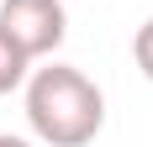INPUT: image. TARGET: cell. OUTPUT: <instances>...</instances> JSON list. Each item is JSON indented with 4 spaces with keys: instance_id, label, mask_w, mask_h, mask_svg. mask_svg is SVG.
<instances>
[{
    "instance_id": "obj_1",
    "label": "cell",
    "mask_w": 153,
    "mask_h": 147,
    "mask_svg": "<svg viewBox=\"0 0 153 147\" xmlns=\"http://www.w3.org/2000/svg\"><path fill=\"white\" fill-rule=\"evenodd\" d=\"M27 126L42 147H90L106 126V95L74 63L27 74Z\"/></svg>"
},
{
    "instance_id": "obj_2",
    "label": "cell",
    "mask_w": 153,
    "mask_h": 147,
    "mask_svg": "<svg viewBox=\"0 0 153 147\" xmlns=\"http://www.w3.org/2000/svg\"><path fill=\"white\" fill-rule=\"evenodd\" d=\"M0 32H5L32 63L48 58V53H58L63 37H69L63 0H0Z\"/></svg>"
},
{
    "instance_id": "obj_3",
    "label": "cell",
    "mask_w": 153,
    "mask_h": 147,
    "mask_svg": "<svg viewBox=\"0 0 153 147\" xmlns=\"http://www.w3.org/2000/svg\"><path fill=\"white\" fill-rule=\"evenodd\" d=\"M27 74H32V58L5 37V32H0V95L21 89V84H27Z\"/></svg>"
},
{
    "instance_id": "obj_4",
    "label": "cell",
    "mask_w": 153,
    "mask_h": 147,
    "mask_svg": "<svg viewBox=\"0 0 153 147\" xmlns=\"http://www.w3.org/2000/svg\"><path fill=\"white\" fill-rule=\"evenodd\" d=\"M132 58H137V74L153 84V16L137 26V37H132Z\"/></svg>"
},
{
    "instance_id": "obj_5",
    "label": "cell",
    "mask_w": 153,
    "mask_h": 147,
    "mask_svg": "<svg viewBox=\"0 0 153 147\" xmlns=\"http://www.w3.org/2000/svg\"><path fill=\"white\" fill-rule=\"evenodd\" d=\"M0 147H32L27 137H11V132H0Z\"/></svg>"
}]
</instances>
